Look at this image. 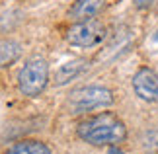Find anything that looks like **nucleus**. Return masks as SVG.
Segmentation results:
<instances>
[{
  "label": "nucleus",
  "mask_w": 158,
  "mask_h": 154,
  "mask_svg": "<svg viewBox=\"0 0 158 154\" xmlns=\"http://www.w3.org/2000/svg\"><path fill=\"white\" fill-rule=\"evenodd\" d=\"M22 55V45L14 39H0V69L14 65Z\"/></svg>",
  "instance_id": "9"
},
{
  "label": "nucleus",
  "mask_w": 158,
  "mask_h": 154,
  "mask_svg": "<svg viewBox=\"0 0 158 154\" xmlns=\"http://www.w3.org/2000/svg\"><path fill=\"white\" fill-rule=\"evenodd\" d=\"M49 84V65L41 57L27 59L18 72V90L26 98H37Z\"/></svg>",
  "instance_id": "3"
},
{
  "label": "nucleus",
  "mask_w": 158,
  "mask_h": 154,
  "mask_svg": "<svg viewBox=\"0 0 158 154\" xmlns=\"http://www.w3.org/2000/svg\"><path fill=\"white\" fill-rule=\"evenodd\" d=\"M78 139L92 146H115L127 139V127L111 111L88 115L76 125Z\"/></svg>",
  "instance_id": "1"
},
{
  "label": "nucleus",
  "mask_w": 158,
  "mask_h": 154,
  "mask_svg": "<svg viewBox=\"0 0 158 154\" xmlns=\"http://www.w3.org/2000/svg\"><path fill=\"white\" fill-rule=\"evenodd\" d=\"M88 66V63L84 59H74V60H69V63H64V65H60L59 66V70L55 72V78H53V82L55 86H64V84H69L70 80H74L78 74H82V70Z\"/></svg>",
  "instance_id": "7"
},
{
  "label": "nucleus",
  "mask_w": 158,
  "mask_h": 154,
  "mask_svg": "<svg viewBox=\"0 0 158 154\" xmlns=\"http://www.w3.org/2000/svg\"><path fill=\"white\" fill-rule=\"evenodd\" d=\"M4 154H51V148L45 143H41V140L26 139V140L12 144Z\"/></svg>",
  "instance_id": "8"
},
{
  "label": "nucleus",
  "mask_w": 158,
  "mask_h": 154,
  "mask_svg": "<svg viewBox=\"0 0 158 154\" xmlns=\"http://www.w3.org/2000/svg\"><path fill=\"white\" fill-rule=\"evenodd\" d=\"M152 2H154V0H135V6H137V8H148V6H152Z\"/></svg>",
  "instance_id": "10"
},
{
  "label": "nucleus",
  "mask_w": 158,
  "mask_h": 154,
  "mask_svg": "<svg viewBox=\"0 0 158 154\" xmlns=\"http://www.w3.org/2000/svg\"><path fill=\"white\" fill-rule=\"evenodd\" d=\"M113 92L106 86H82L72 90L70 96L66 98V111L70 115H84L96 109H106L113 106Z\"/></svg>",
  "instance_id": "2"
},
{
  "label": "nucleus",
  "mask_w": 158,
  "mask_h": 154,
  "mask_svg": "<svg viewBox=\"0 0 158 154\" xmlns=\"http://www.w3.org/2000/svg\"><path fill=\"white\" fill-rule=\"evenodd\" d=\"M133 90L143 102L158 103V74L152 69H139L133 76Z\"/></svg>",
  "instance_id": "5"
},
{
  "label": "nucleus",
  "mask_w": 158,
  "mask_h": 154,
  "mask_svg": "<svg viewBox=\"0 0 158 154\" xmlns=\"http://www.w3.org/2000/svg\"><path fill=\"white\" fill-rule=\"evenodd\" d=\"M107 37V29L98 20H86V22H74L66 29V41L74 47L92 49L104 43Z\"/></svg>",
  "instance_id": "4"
},
{
  "label": "nucleus",
  "mask_w": 158,
  "mask_h": 154,
  "mask_svg": "<svg viewBox=\"0 0 158 154\" xmlns=\"http://www.w3.org/2000/svg\"><path fill=\"white\" fill-rule=\"evenodd\" d=\"M109 154H125V152H121V150H117V148H109Z\"/></svg>",
  "instance_id": "11"
},
{
  "label": "nucleus",
  "mask_w": 158,
  "mask_h": 154,
  "mask_svg": "<svg viewBox=\"0 0 158 154\" xmlns=\"http://www.w3.org/2000/svg\"><path fill=\"white\" fill-rule=\"evenodd\" d=\"M106 8V0H76L69 10V18L72 22L96 20V16Z\"/></svg>",
  "instance_id": "6"
}]
</instances>
